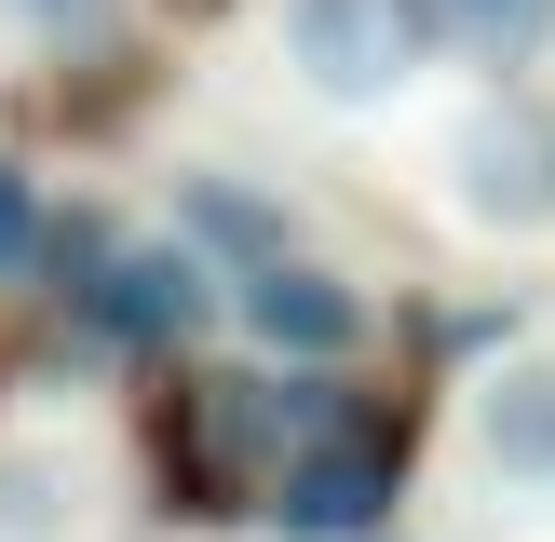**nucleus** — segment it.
Listing matches in <instances>:
<instances>
[{
  "mask_svg": "<svg viewBox=\"0 0 555 542\" xmlns=\"http://www.w3.org/2000/svg\"><path fill=\"white\" fill-rule=\"evenodd\" d=\"M434 41H448V14H434V0H285L298 81H312V95H339V108L406 95V81L434 68Z\"/></svg>",
  "mask_w": 555,
  "mask_h": 542,
  "instance_id": "f257e3e1",
  "label": "nucleus"
},
{
  "mask_svg": "<svg viewBox=\"0 0 555 542\" xmlns=\"http://www.w3.org/2000/svg\"><path fill=\"white\" fill-rule=\"evenodd\" d=\"M204 285L217 271L190 258V244H122V258L81 285V312H95V339H122V352H177L190 325H204Z\"/></svg>",
  "mask_w": 555,
  "mask_h": 542,
  "instance_id": "f03ea898",
  "label": "nucleus"
},
{
  "mask_svg": "<svg viewBox=\"0 0 555 542\" xmlns=\"http://www.w3.org/2000/svg\"><path fill=\"white\" fill-rule=\"evenodd\" d=\"M244 339L258 352H285V366H325V352H352L366 339V298L339 285V271H312V258H271V271H244Z\"/></svg>",
  "mask_w": 555,
  "mask_h": 542,
  "instance_id": "7ed1b4c3",
  "label": "nucleus"
},
{
  "mask_svg": "<svg viewBox=\"0 0 555 542\" xmlns=\"http://www.w3.org/2000/svg\"><path fill=\"white\" fill-rule=\"evenodd\" d=\"M379 502H393V461L366 448V434H325V448H298L285 475H271V515H285V542H366Z\"/></svg>",
  "mask_w": 555,
  "mask_h": 542,
  "instance_id": "20e7f679",
  "label": "nucleus"
},
{
  "mask_svg": "<svg viewBox=\"0 0 555 542\" xmlns=\"http://www.w3.org/2000/svg\"><path fill=\"white\" fill-rule=\"evenodd\" d=\"M461 204L502 217V231H529V217H555V122H529V108H488V122H461Z\"/></svg>",
  "mask_w": 555,
  "mask_h": 542,
  "instance_id": "39448f33",
  "label": "nucleus"
},
{
  "mask_svg": "<svg viewBox=\"0 0 555 542\" xmlns=\"http://www.w3.org/2000/svg\"><path fill=\"white\" fill-rule=\"evenodd\" d=\"M475 448H488V475L555 488V352H515V366L475 393Z\"/></svg>",
  "mask_w": 555,
  "mask_h": 542,
  "instance_id": "423d86ee",
  "label": "nucleus"
},
{
  "mask_svg": "<svg viewBox=\"0 0 555 542\" xmlns=\"http://www.w3.org/2000/svg\"><path fill=\"white\" fill-rule=\"evenodd\" d=\"M190 244H217V258H244V271H271V258H285V217H271L258 204V190H231V177H190Z\"/></svg>",
  "mask_w": 555,
  "mask_h": 542,
  "instance_id": "0eeeda50",
  "label": "nucleus"
},
{
  "mask_svg": "<svg viewBox=\"0 0 555 542\" xmlns=\"http://www.w3.org/2000/svg\"><path fill=\"white\" fill-rule=\"evenodd\" d=\"M231 434L244 448H325V379H244V406H231Z\"/></svg>",
  "mask_w": 555,
  "mask_h": 542,
  "instance_id": "6e6552de",
  "label": "nucleus"
},
{
  "mask_svg": "<svg viewBox=\"0 0 555 542\" xmlns=\"http://www.w3.org/2000/svg\"><path fill=\"white\" fill-rule=\"evenodd\" d=\"M434 14H448V41H461V54L515 68V54H529L542 27H555V0H434Z\"/></svg>",
  "mask_w": 555,
  "mask_h": 542,
  "instance_id": "1a4fd4ad",
  "label": "nucleus"
},
{
  "mask_svg": "<svg viewBox=\"0 0 555 542\" xmlns=\"http://www.w3.org/2000/svg\"><path fill=\"white\" fill-rule=\"evenodd\" d=\"M41 244H54V217H41V190H27L14 163H0V271H27V258H41Z\"/></svg>",
  "mask_w": 555,
  "mask_h": 542,
  "instance_id": "9d476101",
  "label": "nucleus"
},
{
  "mask_svg": "<svg viewBox=\"0 0 555 542\" xmlns=\"http://www.w3.org/2000/svg\"><path fill=\"white\" fill-rule=\"evenodd\" d=\"M0 14H14V27H41V41H95V27H108V0H0Z\"/></svg>",
  "mask_w": 555,
  "mask_h": 542,
  "instance_id": "9b49d317",
  "label": "nucleus"
}]
</instances>
